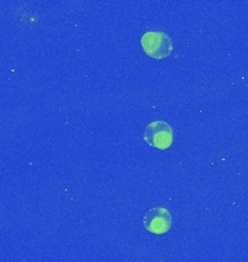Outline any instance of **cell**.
<instances>
[{
	"mask_svg": "<svg viewBox=\"0 0 248 262\" xmlns=\"http://www.w3.org/2000/svg\"><path fill=\"white\" fill-rule=\"evenodd\" d=\"M141 46L144 53L153 58H165L173 51V41L165 32L150 31L141 37Z\"/></svg>",
	"mask_w": 248,
	"mask_h": 262,
	"instance_id": "1",
	"label": "cell"
},
{
	"mask_svg": "<svg viewBox=\"0 0 248 262\" xmlns=\"http://www.w3.org/2000/svg\"><path fill=\"white\" fill-rule=\"evenodd\" d=\"M144 140L154 149H168L173 143V128L165 121L150 122L144 131Z\"/></svg>",
	"mask_w": 248,
	"mask_h": 262,
	"instance_id": "2",
	"label": "cell"
},
{
	"mask_svg": "<svg viewBox=\"0 0 248 262\" xmlns=\"http://www.w3.org/2000/svg\"><path fill=\"white\" fill-rule=\"evenodd\" d=\"M171 213L164 207H154L144 215V227L150 233L164 234L171 229Z\"/></svg>",
	"mask_w": 248,
	"mask_h": 262,
	"instance_id": "3",
	"label": "cell"
}]
</instances>
